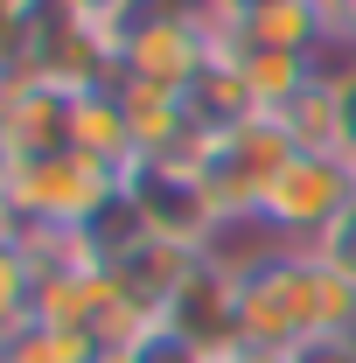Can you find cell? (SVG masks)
<instances>
[{
    "label": "cell",
    "instance_id": "16",
    "mask_svg": "<svg viewBox=\"0 0 356 363\" xmlns=\"http://www.w3.org/2000/svg\"><path fill=\"white\" fill-rule=\"evenodd\" d=\"M328 84H335V112H343V154L356 161V56L328 70Z\"/></svg>",
    "mask_w": 356,
    "mask_h": 363
},
{
    "label": "cell",
    "instance_id": "1",
    "mask_svg": "<svg viewBox=\"0 0 356 363\" xmlns=\"http://www.w3.org/2000/svg\"><path fill=\"white\" fill-rule=\"evenodd\" d=\"M0 182H7L14 230H91L126 189L112 168H98L77 147H56L35 161H0Z\"/></svg>",
    "mask_w": 356,
    "mask_h": 363
},
{
    "label": "cell",
    "instance_id": "11",
    "mask_svg": "<svg viewBox=\"0 0 356 363\" xmlns=\"http://www.w3.org/2000/svg\"><path fill=\"white\" fill-rule=\"evenodd\" d=\"M28 315H35V266H28L21 238L0 230V335H14Z\"/></svg>",
    "mask_w": 356,
    "mask_h": 363
},
{
    "label": "cell",
    "instance_id": "9",
    "mask_svg": "<svg viewBox=\"0 0 356 363\" xmlns=\"http://www.w3.org/2000/svg\"><path fill=\"white\" fill-rule=\"evenodd\" d=\"M279 126H287V140L301 147V154H343V112H335V84L321 77V84H308L287 112H279Z\"/></svg>",
    "mask_w": 356,
    "mask_h": 363
},
{
    "label": "cell",
    "instance_id": "7",
    "mask_svg": "<svg viewBox=\"0 0 356 363\" xmlns=\"http://www.w3.org/2000/svg\"><path fill=\"white\" fill-rule=\"evenodd\" d=\"M70 147L91 154L98 168H112L119 182L140 168L133 133H126V105H119V84H91V91L70 98Z\"/></svg>",
    "mask_w": 356,
    "mask_h": 363
},
{
    "label": "cell",
    "instance_id": "5",
    "mask_svg": "<svg viewBox=\"0 0 356 363\" xmlns=\"http://www.w3.org/2000/svg\"><path fill=\"white\" fill-rule=\"evenodd\" d=\"M70 98L77 91L49 84L35 70H14V84L0 98V161H35L70 147Z\"/></svg>",
    "mask_w": 356,
    "mask_h": 363
},
{
    "label": "cell",
    "instance_id": "10",
    "mask_svg": "<svg viewBox=\"0 0 356 363\" xmlns=\"http://www.w3.org/2000/svg\"><path fill=\"white\" fill-rule=\"evenodd\" d=\"M98 342L84 328H56V321H21L14 335H0V363H91Z\"/></svg>",
    "mask_w": 356,
    "mask_h": 363
},
{
    "label": "cell",
    "instance_id": "8",
    "mask_svg": "<svg viewBox=\"0 0 356 363\" xmlns=\"http://www.w3.org/2000/svg\"><path fill=\"white\" fill-rule=\"evenodd\" d=\"M223 49V43H217ZM230 56V70L245 77V98H252V112H266V119H279L294 98L308 84H321L328 70H321V56H279V49H223Z\"/></svg>",
    "mask_w": 356,
    "mask_h": 363
},
{
    "label": "cell",
    "instance_id": "12",
    "mask_svg": "<svg viewBox=\"0 0 356 363\" xmlns=\"http://www.w3.org/2000/svg\"><path fill=\"white\" fill-rule=\"evenodd\" d=\"M126 350H133V363H217V357H203L189 335H175L168 321H147V328H140Z\"/></svg>",
    "mask_w": 356,
    "mask_h": 363
},
{
    "label": "cell",
    "instance_id": "20",
    "mask_svg": "<svg viewBox=\"0 0 356 363\" xmlns=\"http://www.w3.org/2000/svg\"><path fill=\"white\" fill-rule=\"evenodd\" d=\"M7 84H14V56H0V98H7Z\"/></svg>",
    "mask_w": 356,
    "mask_h": 363
},
{
    "label": "cell",
    "instance_id": "14",
    "mask_svg": "<svg viewBox=\"0 0 356 363\" xmlns=\"http://www.w3.org/2000/svg\"><path fill=\"white\" fill-rule=\"evenodd\" d=\"M56 14H70V21H91V28H105V35H119L126 21H133L147 0H49Z\"/></svg>",
    "mask_w": 356,
    "mask_h": 363
},
{
    "label": "cell",
    "instance_id": "19",
    "mask_svg": "<svg viewBox=\"0 0 356 363\" xmlns=\"http://www.w3.org/2000/svg\"><path fill=\"white\" fill-rule=\"evenodd\" d=\"M91 363H133V350H98Z\"/></svg>",
    "mask_w": 356,
    "mask_h": 363
},
{
    "label": "cell",
    "instance_id": "6",
    "mask_svg": "<svg viewBox=\"0 0 356 363\" xmlns=\"http://www.w3.org/2000/svg\"><path fill=\"white\" fill-rule=\"evenodd\" d=\"M223 49H279V56H328L335 14L321 0H259L245 21L217 28Z\"/></svg>",
    "mask_w": 356,
    "mask_h": 363
},
{
    "label": "cell",
    "instance_id": "4",
    "mask_svg": "<svg viewBox=\"0 0 356 363\" xmlns=\"http://www.w3.org/2000/svg\"><path fill=\"white\" fill-rule=\"evenodd\" d=\"M238 279H245L238 266H223V259H210V252H203V259H196V272L182 279V294L168 301V315H161V321H168L175 335H189L203 357L238 350V342H245V335H238Z\"/></svg>",
    "mask_w": 356,
    "mask_h": 363
},
{
    "label": "cell",
    "instance_id": "21",
    "mask_svg": "<svg viewBox=\"0 0 356 363\" xmlns=\"http://www.w3.org/2000/svg\"><path fill=\"white\" fill-rule=\"evenodd\" d=\"M0 230H14V210H7V182H0Z\"/></svg>",
    "mask_w": 356,
    "mask_h": 363
},
{
    "label": "cell",
    "instance_id": "2",
    "mask_svg": "<svg viewBox=\"0 0 356 363\" xmlns=\"http://www.w3.org/2000/svg\"><path fill=\"white\" fill-rule=\"evenodd\" d=\"M350 203H356V161L350 154H294V161L266 182L259 224H266L287 252H308Z\"/></svg>",
    "mask_w": 356,
    "mask_h": 363
},
{
    "label": "cell",
    "instance_id": "17",
    "mask_svg": "<svg viewBox=\"0 0 356 363\" xmlns=\"http://www.w3.org/2000/svg\"><path fill=\"white\" fill-rule=\"evenodd\" d=\"M196 7H203V14L217 21V28H230V21H245V14H252L259 0H196Z\"/></svg>",
    "mask_w": 356,
    "mask_h": 363
},
{
    "label": "cell",
    "instance_id": "22",
    "mask_svg": "<svg viewBox=\"0 0 356 363\" xmlns=\"http://www.w3.org/2000/svg\"><path fill=\"white\" fill-rule=\"evenodd\" d=\"M321 7H335V0H321Z\"/></svg>",
    "mask_w": 356,
    "mask_h": 363
},
{
    "label": "cell",
    "instance_id": "18",
    "mask_svg": "<svg viewBox=\"0 0 356 363\" xmlns=\"http://www.w3.org/2000/svg\"><path fill=\"white\" fill-rule=\"evenodd\" d=\"M217 363H287V350H259V342H238V350H223Z\"/></svg>",
    "mask_w": 356,
    "mask_h": 363
},
{
    "label": "cell",
    "instance_id": "15",
    "mask_svg": "<svg viewBox=\"0 0 356 363\" xmlns=\"http://www.w3.org/2000/svg\"><path fill=\"white\" fill-rule=\"evenodd\" d=\"M287 363H356V328L350 335H308L287 350Z\"/></svg>",
    "mask_w": 356,
    "mask_h": 363
},
{
    "label": "cell",
    "instance_id": "13",
    "mask_svg": "<svg viewBox=\"0 0 356 363\" xmlns=\"http://www.w3.org/2000/svg\"><path fill=\"white\" fill-rule=\"evenodd\" d=\"M308 252L321 259V266H335V272H343V279L356 286V203H350V210H343V217H335L328 230H321V238H314Z\"/></svg>",
    "mask_w": 356,
    "mask_h": 363
},
{
    "label": "cell",
    "instance_id": "3",
    "mask_svg": "<svg viewBox=\"0 0 356 363\" xmlns=\"http://www.w3.org/2000/svg\"><path fill=\"white\" fill-rule=\"evenodd\" d=\"M196 259H203V245H182V238H161V230H140L126 252L105 259V272H112V294H119L133 315L161 321V315H168V301L182 294V279L196 272Z\"/></svg>",
    "mask_w": 356,
    "mask_h": 363
}]
</instances>
